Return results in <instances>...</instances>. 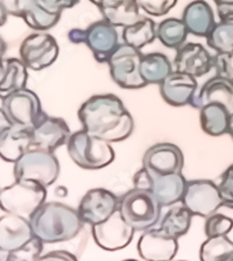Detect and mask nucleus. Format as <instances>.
Segmentation results:
<instances>
[{"instance_id":"1","label":"nucleus","mask_w":233,"mask_h":261,"mask_svg":"<svg viewBox=\"0 0 233 261\" xmlns=\"http://www.w3.org/2000/svg\"><path fill=\"white\" fill-rule=\"evenodd\" d=\"M83 129L93 137L110 142L128 139L134 130V119L119 97L100 93L90 97L79 110Z\"/></svg>"},{"instance_id":"2","label":"nucleus","mask_w":233,"mask_h":261,"mask_svg":"<svg viewBox=\"0 0 233 261\" xmlns=\"http://www.w3.org/2000/svg\"><path fill=\"white\" fill-rule=\"evenodd\" d=\"M30 223L34 236L44 244L70 242L84 225L79 211L60 202H44L31 216Z\"/></svg>"},{"instance_id":"3","label":"nucleus","mask_w":233,"mask_h":261,"mask_svg":"<svg viewBox=\"0 0 233 261\" xmlns=\"http://www.w3.org/2000/svg\"><path fill=\"white\" fill-rule=\"evenodd\" d=\"M67 150L80 168L88 170L103 169L111 165L116 158L110 142L91 136L83 128L71 133L67 142Z\"/></svg>"},{"instance_id":"4","label":"nucleus","mask_w":233,"mask_h":261,"mask_svg":"<svg viewBox=\"0 0 233 261\" xmlns=\"http://www.w3.org/2000/svg\"><path fill=\"white\" fill-rule=\"evenodd\" d=\"M161 205L149 190L133 188L119 199V212L136 231H146L159 223Z\"/></svg>"},{"instance_id":"5","label":"nucleus","mask_w":233,"mask_h":261,"mask_svg":"<svg viewBox=\"0 0 233 261\" xmlns=\"http://www.w3.org/2000/svg\"><path fill=\"white\" fill-rule=\"evenodd\" d=\"M46 187L33 181L15 179L13 185L0 189V209L30 219L31 216L46 202Z\"/></svg>"},{"instance_id":"6","label":"nucleus","mask_w":233,"mask_h":261,"mask_svg":"<svg viewBox=\"0 0 233 261\" xmlns=\"http://www.w3.org/2000/svg\"><path fill=\"white\" fill-rule=\"evenodd\" d=\"M60 171V162L54 152L31 148L14 163L13 174L15 179L38 182L47 188L57 181Z\"/></svg>"},{"instance_id":"7","label":"nucleus","mask_w":233,"mask_h":261,"mask_svg":"<svg viewBox=\"0 0 233 261\" xmlns=\"http://www.w3.org/2000/svg\"><path fill=\"white\" fill-rule=\"evenodd\" d=\"M133 185L134 188L149 190L161 206H171L182 201L187 179L182 173L158 175L142 167L133 176Z\"/></svg>"},{"instance_id":"8","label":"nucleus","mask_w":233,"mask_h":261,"mask_svg":"<svg viewBox=\"0 0 233 261\" xmlns=\"http://www.w3.org/2000/svg\"><path fill=\"white\" fill-rule=\"evenodd\" d=\"M2 109L12 125L30 130L47 116L39 96L27 88L3 98Z\"/></svg>"},{"instance_id":"9","label":"nucleus","mask_w":233,"mask_h":261,"mask_svg":"<svg viewBox=\"0 0 233 261\" xmlns=\"http://www.w3.org/2000/svg\"><path fill=\"white\" fill-rule=\"evenodd\" d=\"M142 55L140 49L120 43L108 61L110 75L114 83L128 90L145 88L147 84L140 72Z\"/></svg>"},{"instance_id":"10","label":"nucleus","mask_w":233,"mask_h":261,"mask_svg":"<svg viewBox=\"0 0 233 261\" xmlns=\"http://www.w3.org/2000/svg\"><path fill=\"white\" fill-rule=\"evenodd\" d=\"M182 204L194 216L208 218L224 206L219 188L210 179L187 181Z\"/></svg>"},{"instance_id":"11","label":"nucleus","mask_w":233,"mask_h":261,"mask_svg":"<svg viewBox=\"0 0 233 261\" xmlns=\"http://www.w3.org/2000/svg\"><path fill=\"white\" fill-rule=\"evenodd\" d=\"M19 54L20 60L28 69L40 71L55 63L60 54V48L54 36L38 32L22 40Z\"/></svg>"},{"instance_id":"12","label":"nucleus","mask_w":233,"mask_h":261,"mask_svg":"<svg viewBox=\"0 0 233 261\" xmlns=\"http://www.w3.org/2000/svg\"><path fill=\"white\" fill-rule=\"evenodd\" d=\"M95 243L108 252L120 251L132 242L136 230L122 217L119 210L103 223L91 226Z\"/></svg>"},{"instance_id":"13","label":"nucleus","mask_w":233,"mask_h":261,"mask_svg":"<svg viewBox=\"0 0 233 261\" xmlns=\"http://www.w3.org/2000/svg\"><path fill=\"white\" fill-rule=\"evenodd\" d=\"M118 209L119 199L116 195L104 188H95L82 197L77 211L82 222L93 226L111 217Z\"/></svg>"},{"instance_id":"14","label":"nucleus","mask_w":233,"mask_h":261,"mask_svg":"<svg viewBox=\"0 0 233 261\" xmlns=\"http://www.w3.org/2000/svg\"><path fill=\"white\" fill-rule=\"evenodd\" d=\"M142 167L158 175L182 173L185 155L178 146L171 142H159L146 150Z\"/></svg>"},{"instance_id":"15","label":"nucleus","mask_w":233,"mask_h":261,"mask_svg":"<svg viewBox=\"0 0 233 261\" xmlns=\"http://www.w3.org/2000/svg\"><path fill=\"white\" fill-rule=\"evenodd\" d=\"M177 240L160 227L148 228L138 240V253L145 261H173L178 251Z\"/></svg>"},{"instance_id":"16","label":"nucleus","mask_w":233,"mask_h":261,"mask_svg":"<svg viewBox=\"0 0 233 261\" xmlns=\"http://www.w3.org/2000/svg\"><path fill=\"white\" fill-rule=\"evenodd\" d=\"M85 31V44L91 50L95 60L99 63H108L110 57L120 44L117 27L103 19L91 23Z\"/></svg>"},{"instance_id":"17","label":"nucleus","mask_w":233,"mask_h":261,"mask_svg":"<svg viewBox=\"0 0 233 261\" xmlns=\"http://www.w3.org/2000/svg\"><path fill=\"white\" fill-rule=\"evenodd\" d=\"M70 128L67 121L59 117L47 116L32 129L33 148L55 152L61 146L67 145L70 138Z\"/></svg>"},{"instance_id":"18","label":"nucleus","mask_w":233,"mask_h":261,"mask_svg":"<svg viewBox=\"0 0 233 261\" xmlns=\"http://www.w3.org/2000/svg\"><path fill=\"white\" fill-rule=\"evenodd\" d=\"M175 70L186 72L195 79L202 77L214 68V56L201 43H185L176 50L174 60Z\"/></svg>"},{"instance_id":"19","label":"nucleus","mask_w":233,"mask_h":261,"mask_svg":"<svg viewBox=\"0 0 233 261\" xmlns=\"http://www.w3.org/2000/svg\"><path fill=\"white\" fill-rule=\"evenodd\" d=\"M34 237L30 219L14 214L0 217V250L5 253L18 250Z\"/></svg>"},{"instance_id":"20","label":"nucleus","mask_w":233,"mask_h":261,"mask_svg":"<svg viewBox=\"0 0 233 261\" xmlns=\"http://www.w3.org/2000/svg\"><path fill=\"white\" fill-rule=\"evenodd\" d=\"M198 89L194 76L175 70L160 84L162 99L171 106L190 105Z\"/></svg>"},{"instance_id":"21","label":"nucleus","mask_w":233,"mask_h":261,"mask_svg":"<svg viewBox=\"0 0 233 261\" xmlns=\"http://www.w3.org/2000/svg\"><path fill=\"white\" fill-rule=\"evenodd\" d=\"M217 103L225 106L230 112H233V82L216 75L208 80L201 89L196 91L190 105L199 110L208 104Z\"/></svg>"},{"instance_id":"22","label":"nucleus","mask_w":233,"mask_h":261,"mask_svg":"<svg viewBox=\"0 0 233 261\" xmlns=\"http://www.w3.org/2000/svg\"><path fill=\"white\" fill-rule=\"evenodd\" d=\"M182 20L189 34L198 38H206L216 23L214 11L205 0H194L188 4L183 10Z\"/></svg>"},{"instance_id":"23","label":"nucleus","mask_w":233,"mask_h":261,"mask_svg":"<svg viewBox=\"0 0 233 261\" xmlns=\"http://www.w3.org/2000/svg\"><path fill=\"white\" fill-rule=\"evenodd\" d=\"M97 7L114 27H127L141 18L138 0H101Z\"/></svg>"},{"instance_id":"24","label":"nucleus","mask_w":233,"mask_h":261,"mask_svg":"<svg viewBox=\"0 0 233 261\" xmlns=\"http://www.w3.org/2000/svg\"><path fill=\"white\" fill-rule=\"evenodd\" d=\"M33 148L32 130L12 125L0 136V159L15 163Z\"/></svg>"},{"instance_id":"25","label":"nucleus","mask_w":233,"mask_h":261,"mask_svg":"<svg viewBox=\"0 0 233 261\" xmlns=\"http://www.w3.org/2000/svg\"><path fill=\"white\" fill-rule=\"evenodd\" d=\"M28 68L20 59H3L0 61V98L26 88Z\"/></svg>"},{"instance_id":"26","label":"nucleus","mask_w":233,"mask_h":261,"mask_svg":"<svg viewBox=\"0 0 233 261\" xmlns=\"http://www.w3.org/2000/svg\"><path fill=\"white\" fill-rule=\"evenodd\" d=\"M231 112L222 104L212 103L199 109V124L204 133L211 137L228 134Z\"/></svg>"},{"instance_id":"27","label":"nucleus","mask_w":233,"mask_h":261,"mask_svg":"<svg viewBox=\"0 0 233 261\" xmlns=\"http://www.w3.org/2000/svg\"><path fill=\"white\" fill-rule=\"evenodd\" d=\"M62 12L47 7L41 0H30L23 12L22 20L28 27L38 32H44L59 23Z\"/></svg>"},{"instance_id":"28","label":"nucleus","mask_w":233,"mask_h":261,"mask_svg":"<svg viewBox=\"0 0 233 261\" xmlns=\"http://www.w3.org/2000/svg\"><path fill=\"white\" fill-rule=\"evenodd\" d=\"M140 72L147 85H160L173 72V64L162 53H149L142 55Z\"/></svg>"},{"instance_id":"29","label":"nucleus","mask_w":233,"mask_h":261,"mask_svg":"<svg viewBox=\"0 0 233 261\" xmlns=\"http://www.w3.org/2000/svg\"><path fill=\"white\" fill-rule=\"evenodd\" d=\"M157 26L154 20L141 16L137 22L124 27L122 30V40L124 43L131 47L141 49L148 46L157 40Z\"/></svg>"},{"instance_id":"30","label":"nucleus","mask_w":233,"mask_h":261,"mask_svg":"<svg viewBox=\"0 0 233 261\" xmlns=\"http://www.w3.org/2000/svg\"><path fill=\"white\" fill-rule=\"evenodd\" d=\"M188 28L182 19L167 18L157 26V38L166 48L177 50L186 43Z\"/></svg>"},{"instance_id":"31","label":"nucleus","mask_w":233,"mask_h":261,"mask_svg":"<svg viewBox=\"0 0 233 261\" xmlns=\"http://www.w3.org/2000/svg\"><path fill=\"white\" fill-rule=\"evenodd\" d=\"M193 214L183 205H175L166 212L160 220V228L174 238L186 236L193 222Z\"/></svg>"},{"instance_id":"32","label":"nucleus","mask_w":233,"mask_h":261,"mask_svg":"<svg viewBox=\"0 0 233 261\" xmlns=\"http://www.w3.org/2000/svg\"><path fill=\"white\" fill-rule=\"evenodd\" d=\"M201 261H233V242L227 236L206 238L199 248Z\"/></svg>"},{"instance_id":"33","label":"nucleus","mask_w":233,"mask_h":261,"mask_svg":"<svg viewBox=\"0 0 233 261\" xmlns=\"http://www.w3.org/2000/svg\"><path fill=\"white\" fill-rule=\"evenodd\" d=\"M206 43L216 53H227L233 50V22H216L209 35Z\"/></svg>"},{"instance_id":"34","label":"nucleus","mask_w":233,"mask_h":261,"mask_svg":"<svg viewBox=\"0 0 233 261\" xmlns=\"http://www.w3.org/2000/svg\"><path fill=\"white\" fill-rule=\"evenodd\" d=\"M43 244L42 240L34 236L30 242L18 250L8 252L6 254V261H38L42 255Z\"/></svg>"},{"instance_id":"35","label":"nucleus","mask_w":233,"mask_h":261,"mask_svg":"<svg viewBox=\"0 0 233 261\" xmlns=\"http://www.w3.org/2000/svg\"><path fill=\"white\" fill-rule=\"evenodd\" d=\"M233 228V219L223 214H216L209 216L205 220L204 232L206 238L217 236H227Z\"/></svg>"},{"instance_id":"36","label":"nucleus","mask_w":233,"mask_h":261,"mask_svg":"<svg viewBox=\"0 0 233 261\" xmlns=\"http://www.w3.org/2000/svg\"><path fill=\"white\" fill-rule=\"evenodd\" d=\"M140 10L152 16H163L177 4V0H138Z\"/></svg>"},{"instance_id":"37","label":"nucleus","mask_w":233,"mask_h":261,"mask_svg":"<svg viewBox=\"0 0 233 261\" xmlns=\"http://www.w3.org/2000/svg\"><path fill=\"white\" fill-rule=\"evenodd\" d=\"M214 68L217 75L233 82V50L217 53L214 56Z\"/></svg>"},{"instance_id":"38","label":"nucleus","mask_w":233,"mask_h":261,"mask_svg":"<svg viewBox=\"0 0 233 261\" xmlns=\"http://www.w3.org/2000/svg\"><path fill=\"white\" fill-rule=\"evenodd\" d=\"M218 188L224 206L233 209V163L223 173Z\"/></svg>"},{"instance_id":"39","label":"nucleus","mask_w":233,"mask_h":261,"mask_svg":"<svg viewBox=\"0 0 233 261\" xmlns=\"http://www.w3.org/2000/svg\"><path fill=\"white\" fill-rule=\"evenodd\" d=\"M8 15L22 18L23 12L30 3V0H2Z\"/></svg>"},{"instance_id":"40","label":"nucleus","mask_w":233,"mask_h":261,"mask_svg":"<svg viewBox=\"0 0 233 261\" xmlns=\"http://www.w3.org/2000/svg\"><path fill=\"white\" fill-rule=\"evenodd\" d=\"M38 261H79L77 256L68 251H51L41 255Z\"/></svg>"},{"instance_id":"41","label":"nucleus","mask_w":233,"mask_h":261,"mask_svg":"<svg viewBox=\"0 0 233 261\" xmlns=\"http://www.w3.org/2000/svg\"><path fill=\"white\" fill-rule=\"evenodd\" d=\"M41 2L51 10L62 12L63 10L76 6L80 3V0H41Z\"/></svg>"},{"instance_id":"42","label":"nucleus","mask_w":233,"mask_h":261,"mask_svg":"<svg viewBox=\"0 0 233 261\" xmlns=\"http://www.w3.org/2000/svg\"><path fill=\"white\" fill-rule=\"evenodd\" d=\"M85 38H87V31L81 30V28H73V30L68 32V39L71 43H84Z\"/></svg>"},{"instance_id":"43","label":"nucleus","mask_w":233,"mask_h":261,"mask_svg":"<svg viewBox=\"0 0 233 261\" xmlns=\"http://www.w3.org/2000/svg\"><path fill=\"white\" fill-rule=\"evenodd\" d=\"M217 14L222 21L233 22V5L225 7H217Z\"/></svg>"},{"instance_id":"44","label":"nucleus","mask_w":233,"mask_h":261,"mask_svg":"<svg viewBox=\"0 0 233 261\" xmlns=\"http://www.w3.org/2000/svg\"><path fill=\"white\" fill-rule=\"evenodd\" d=\"M11 126H12L11 121L8 120V118L5 114V112H4V110L0 108V136H2L7 128H10Z\"/></svg>"},{"instance_id":"45","label":"nucleus","mask_w":233,"mask_h":261,"mask_svg":"<svg viewBox=\"0 0 233 261\" xmlns=\"http://www.w3.org/2000/svg\"><path fill=\"white\" fill-rule=\"evenodd\" d=\"M7 16H8V13H7L6 8H5V6H4L2 0H0V27L4 26V24L6 23Z\"/></svg>"},{"instance_id":"46","label":"nucleus","mask_w":233,"mask_h":261,"mask_svg":"<svg viewBox=\"0 0 233 261\" xmlns=\"http://www.w3.org/2000/svg\"><path fill=\"white\" fill-rule=\"evenodd\" d=\"M6 50H7V44L5 42V40L0 36V61L4 59V55H5Z\"/></svg>"},{"instance_id":"47","label":"nucleus","mask_w":233,"mask_h":261,"mask_svg":"<svg viewBox=\"0 0 233 261\" xmlns=\"http://www.w3.org/2000/svg\"><path fill=\"white\" fill-rule=\"evenodd\" d=\"M214 3L217 7H225L233 5V0H214Z\"/></svg>"},{"instance_id":"48","label":"nucleus","mask_w":233,"mask_h":261,"mask_svg":"<svg viewBox=\"0 0 233 261\" xmlns=\"http://www.w3.org/2000/svg\"><path fill=\"white\" fill-rule=\"evenodd\" d=\"M228 134L233 139V112L230 114V121H228Z\"/></svg>"},{"instance_id":"49","label":"nucleus","mask_w":233,"mask_h":261,"mask_svg":"<svg viewBox=\"0 0 233 261\" xmlns=\"http://www.w3.org/2000/svg\"><path fill=\"white\" fill-rule=\"evenodd\" d=\"M4 254H5V252L0 250V261H6V256H4Z\"/></svg>"},{"instance_id":"50","label":"nucleus","mask_w":233,"mask_h":261,"mask_svg":"<svg viewBox=\"0 0 233 261\" xmlns=\"http://www.w3.org/2000/svg\"><path fill=\"white\" fill-rule=\"evenodd\" d=\"M89 2H91L92 4H95L96 6H98V5H99V3L101 2V0H89Z\"/></svg>"},{"instance_id":"51","label":"nucleus","mask_w":233,"mask_h":261,"mask_svg":"<svg viewBox=\"0 0 233 261\" xmlns=\"http://www.w3.org/2000/svg\"><path fill=\"white\" fill-rule=\"evenodd\" d=\"M122 261H139V260H136V259H125V260H122Z\"/></svg>"},{"instance_id":"52","label":"nucleus","mask_w":233,"mask_h":261,"mask_svg":"<svg viewBox=\"0 0 233 261\" xmlns=\"http://www.w3.org/2000/svg\"><path fill=\"white\" fill-rule=\"evenodd\" d=\"M173 261H188V260H173Z\"/></svg>"}]
</instances>
